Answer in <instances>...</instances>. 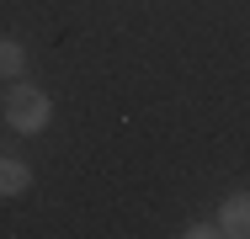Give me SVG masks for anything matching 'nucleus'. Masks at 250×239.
Instances as JSON below:
<instances>
[{"instance_id": "obj_1", "label": "nucleus", "mask_w": 250, "mask_h": 239, "mask_svg": "<svg viewBox=\"0 0 250 239\" xmlns=\"http://www.w3.org/2000/svg\"><path fill=\"white\" fill-rule=\"evenodd\" d=\"M53 117V101L38 85H16V91L5 96V122L16 128V133H43Z\"/></svg>"}, {"instance_id": "obj_2", "label": "nucleus", "mask_w": 250, "mask_h": 239, "mask_svg": "<svg viewBox=\"0 0 250 239\" xmlns=\"http://www.w3.org/2000/svg\"><path fill=\"white\" fill-rule=\"evenodd\" d=\"M218 234H229V239H250V191H234V197L218 207Z\"/></svg>"}, {"instance_id": "obj_3", "label": "nucleus", "mask_w": 250, "mask_h": 239, "mask_svg": "<svg viewBox=\"0 0 250 239\" xmlns=\"http://www.w3.org/2000/svg\"><path fill=\"white\" fill-rule=\"evenodd\" d=\"M27 186H32V170L21 159H0V197H21Z\"/></svg>"}, {"instance_id": "obj_4", "label": "nucleus", "mask_w": 250, "mask_h": 239, "mask_svg": "<svg viewBox=\"0 0 250 239\" xmlns=\"http://www.w3.org/2000/svg\"><path fill=\"white\" fill-rule=\"evenodd\" d=\"M21 64H27V53L16 38H0V75H21Z\"/></svg>"}]
</instances>
